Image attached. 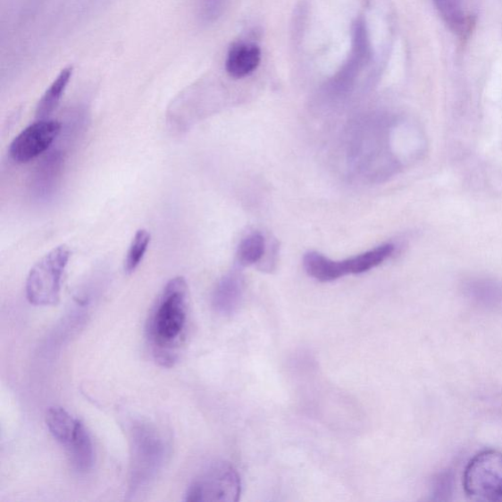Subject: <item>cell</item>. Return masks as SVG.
<instances>
[{
	"label": "cell",
	"mask_w": 502,
	"mask_h": 502,
	"mask_svg": "<svg viewBox=\"0 0 502 502\" xmlns=\"http://www.w3.org/2000/svg\"><path fill=\"white\" fill-rule=\"evenodd\" d=\"M71 251L59 246L38 260L29 271L26 282V296L36 306L57 305L62 294V282Z\"/></svg>",
	"instance_id": "3957f363"
},
{
	"label": "cell",
	"mask_w": 502,
	"mask_h": 502,
	"mask_svg": "<svg viewBox=\"0 0 502 502\" xmlns=\"http://www.w3.org/2000/svg\"><path fill=\"white\" fill-rule=\"evenodd\" d=\"M150 244V234L148 230L140 229L130 243L124 261V270L127 274H132L142 264Z\"/></svg>",
	"instance_id": "e0dca14e"
},
{
	"label": "cell",
	"mask_w": 502,
	"mask_h": 502,
	"mask_svg": "<svg viewBox=\"0 0 502 502\" xmlns=\"http://www.w3.org/2000/svg\"><path fill=\"white\" fill-rule=\"evenodd\" d=\"M227 0H205V15L208 19H215L221 13L226 5Z\"/></svg>",
	"instance_id": "ac0fdd59"
},
{
	"label": "cell",
	"mask_w": 502,
	"mask_h": 502,
	"mask_svg": "<svg viewBox=\"0 0 502 502\" xmlns=\"http://www.w3.org/2000/svg\"><path fill=\"white\" fill-rule=\"evenodd\" d=\"M466 495L479 501H502V454L481 451L469 461L464 475Z\"/></svg>",
	"instance_id": "277c9868"
},
{
	"label": "cell",
	"mask_w": 502,
	"mask_h": 502,
	"mask_svg": "<svg viewBox=\"0 0 502 502\" xmlns=\"http://www.w3.org/2000/svg\"><path fill=\"white\" fill-rule=\"evenodd\" d=\"M70 461L77 473L85 475L92 471L96 456L92 439L83 423L79 424L71 441L66 446Z\"/></svg>",
	"instance_id": "30bf717a"
},
{
	"label": "cell",
	"mask_w": 502,
	"mask_h": 502,
	"mask_svg": "<svg viewBox=\"0 0 502 502\" xmlns=\"http://www.w3.org/2000/svg\"><path fill=\"white\" fill-rule=\"evenodd\" d=\"M261 62L259 46L249 43H237L230 46L226 59V70L230 77L245 78L254 73Z\"/></svg>",
	"instance_id": "ba28073f"
},
{
	"label": "cell",
	"mask_w": 502,
	"mask_h": 502,
	"mask_svg": "<svg viewBox=\"0 0 502 502\" xmlns=\"http://www.w3.org/2000/svg\"><path fill=\"white\" fill-rule=\"evenodd\" d=\"M371 47L364 20H357L354 27L353 48L347 62L336 76L330 79L328 90L330 95L339 96L347 94L354 86L356 77L370 62Z\"/></svg>",
	"instance_id": "52a82bcc"
},
{
	"label": "cell",
	"mask_w": 502,
	"mask_h": 502,
	"mask_svg": "<svg viewBox=\"0 0 502 502\" xmlns=\"http://www.w3.org/2000/svg\"><path fill=\"white\" fill-rule=\"evenodd\" d=\"M240 480L234 467L226 462L210 466L188 487L185 501H238Z\"/></svg>",
	"instance_id": "5b68a950"
},
{
	"label": "cell",
	"mask_w": 502,
	"mask_h": 502,
	"mask_svg": "<svg viewBox=\"0 0 502 502\" xmlns=\"http://www.w3.org/2000/svg\"><path fill=\"white\" fill-rule=\"evenodd\" d=\"M266 243L263 235L253 234L242 240L238 248L240 265L249 266L258 263L265 254Z\"/></svg>",
	"instance_id": "2e32d148"
},
{
	"label": "cell",
	"mask_w": 502,
	"mask_h": 502,
	"mask_svg": "<svg viewBox=\"0 0 502 502\" xmlns=\"http://www.w3.org/2000/svg\"><path fill=\"white\" fill-rule=\"evenodd\" d=\"M64 159L62 153H50L38 165L34 176L32 188L39 197H48L54 193L60 174L63 168Z\"/></svg>",
	"instance_id": "8fae6325"
},
{
	"label": "cell",
	"mask_w": 502,
	"mask_h": 502,
	"mask_svg": "<svg viewBox=\"0 0 502 502\" xmlns=\"http://www.w3.org/2000/svg\"><path fill=\"white\" fill-rule=\"evenodd\" d=\"M46 422L49 433L65 447L73 439L79 424L82 423L67 410L59 406L47 410Z\"/></svg>",
	"instance_id": "5bb4252c"
},
{
	"label": "cell",
	"mask_w": 502,
	"mask_h": 502,
	"mask_svg": "<svg viewBox=\"0 0 502 502\" xmlns=\"http://www.w3.org/2000/svg\"><path fill=\"white\" fill-rule=\"evenodd\" d=\"M164 439L152 424L145 422L134 424L130 431V495H136L152 483L163 467L167 456Z\"/></svg>",
	"instance_id": "7a4b0ae2"
},
{
	"label": "cell",
	"mask_w": 502,
	"mask_h": 502,
	"mask_svg": "<svg viewBox=\"0 0 502 502\" xmlns=\"http://www.w3.org/2000/svg\"><path fill=\"white\" fill-rule=\"evenodd\" d=\"M439 13L448 28L461 39L467 41L473 33L476 20L467 14L461 5V0H434Z\"/></svg>",
	"instance_id": "9c48e42d"
},
{
	"label": "cell",
	"mask_w": 502,
	"mask_h": 502,
	"mask_svg": "<svg viewBox=\"0 0 502 502\" xmlns=\"http://www.w3.org/2000/svg\"><path fill=\"white\" fill-rule=\"evenodd\" d=\"M62 130L54 120H38L20 133L10 146L9 154L16 163L32 162L52 146Z\"/></svg>",
	"instance_id": "8992f818"
},
{
	"label": "cell",
	"mask_w": 502,
	"mask_h": 502,
	"mask_svg": "<svg viewBox=\"0 0 502 502\" xmlns=\"http://www.w3.org/2000/svg\"><path fill=\"white\" fill-rule=\"evenodd\" d=\"M72 73V67L65 68L54 79V82L50 85L38 104L36 110L37 118L39 120H45L54 112L60 103V100H62L65 89L70 82V79H71Z\"/></svg>",
	"instance_id": "9a60e30c"
},
{
	"label": "cell",
	"mask_w": 502,
	"mask_h": 502,
	"mask_svg": "<svg viewBox=\"0 0 502 502\" xmlns=\"http://www.w3.org/2000/svg\"><path fill=\"white\" fill-rule=\"evenodd\" d=\"M188 285L183 277L169 280L158 297L147 322V338L160 365L172 367L188 325Z\"/></svg>",
	"instance_id": "6da1fadb"
},
{
	"label": "cell",
	"mask_w": 502,
	"mask_h": 502,
	"mask_svg": "<svg viewBox=\"0 0 502 502\" xmlns=\"http://www.w3.org/2000/svg\"><path fill=\"white\" fill-rule=\"evenodd\" d=\"M242 293V280L237 275H227L221 280L213 294V306L217 313L224 315L233 314Z\"/></svg>",
	"instance_id": "4fadbf2b"
},
{
	"label": "cell",
	"mask_w": 502,
	"mask_h": 502,
	"mask_svg": "<svg viewBox=\"0 0 502 502\" xmlns=\"http://www.w3.org/2000/svg\"><path fill=\"white\" fill-rule=\"evenodd\" d=\"M395 247L390 244L378 247L355 257L339 261L341 276L361 274L379 266L393 255Z\"/></svg>",
	"instance_id": "7c38bea8"
}]
</instances>
